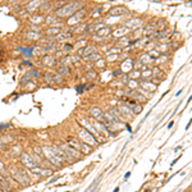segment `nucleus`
Segmentation results:
<instances>
[{
    "mask_svg": "<svg viewBox=\"0 0 192 192\" xmlns=\"http://www.w3.org/2000/svg\"><path fill=\"white\" fill-rule=\"evenodd\" d=\"M82 8V3L81 1H71L64 4L63 7H60L58 10L55 12V15L58 18H67L73 15L77 10H79Z\"/></svg>",
    "mask_w": 192,
    "mask_h": 192,
    "instance_id": "1",
    "label": "nucleus"
},
{
    "mask_svg": "<svg viewBox=\"0 0 192 192\" xmlns=\"http://www.w3.org/2000/svg\"><path fill=\"white\" fill-rule=\"evenodd\" d=\"M42 152H44V156H45V158L55 166H61L63 163L65 161L64 159H61L60 156L53 150L51 146H42Z\"/></svg>",
    "mask_w": 192,
    "mask_h": 192,
    "instance_id": "2",
    "label": "nucleus"
},
{
    "mask_svg": "<svg viewBox=\"0 0 192 192\" xmlns=\"http://www.w3.org/2000/svg\"><path fill=\"white\" fill-rule=\"evenodd\" d=\"M61 148H63L64 154H65V159L68 161H76V160H79L81 158H83V154H82L81 151L72 147V146H69L68 143H67V145H63Z\"/></svg>",
    "mask_w": 192,
    "mask_h": 192,
    "instance_id": "3",
    "label": "nucleus"
},
{
    "mask_svg": "<svg viewBox=\"0 0 192 192\" xmlns=\"http://www.w3.org/2000/svg\"><path fill=\"white\" fill-rule=\"evenodd\" d=\"M78 138L82 141V142L87 143V145H90V146H95V145H97V143H99V140H97V138L95 137L91 132H88V131H87L86 128H83V127L79 129Z\"/></svg>",
    "mask_w": 192,
    "mask_h": 192,
    "instance_id": "4",
    "label": "nucleus"
},
{
    "mask_svg": "<svg viewBox=\"0 0 192 192\" xmlns=\"http://www.w3.org/2000/svg\"><path fill=\"white\" fill-rule=\"evenodd\" d=\"M14 178L17 179V182L20 183L22 186H28V184H31V178L24 169H20V168L17 169V170L14 172Z\"/></svg>",
    "mask_w": 192,
    "mask_h": 192,
    "instance_id": "5",
    "label": "nucleus"
},
{
    "mask_svg": "<svg viewBox=\"0 0 192 192\" xmlns=\"http://www.w3.org/2000/svg\"><path fill=\"white\" fill-rule=\"evenodd\" d=\"M87 9L86 8H83V9H79V10H77L76 13H74L73 15H72L71 18L68 19V24H77V23H81L82 22V19H84V18L87 17Z\"/></svg>",
    "mask_w": 192,
    "mask_h": 192,
    "instance_id": "6",
    "label": "nucleus"
},
{
    "mask_svg": "<svg viewBox=\"0 0 192 192\" xmlns=\"http://www.w3.org/2000/svg\"><path fill=\"white\" fill-rule=\"evenodd\" d=\"M30 172L32 174H35L36 177H49V176H53V173H54V170L53 169H50V168H44V166H38V165H36V166H33V168H31L30 169Z\"/></svg>",
    "mask_w": 192,
    "mask_h": 192,
    "instance_id": "7",
    "label": "nucleus"
},
{
    "mask_svg": "<svg viewBox=\"0 0 192 192\" xmlns=\"http://www.w3.org/2000/svg\"><path fill=\"white\" fill-rule=\"evenodd\" d=\"M19 158H20V161H22V164L26 166V168H28V169H31V168H33V166L37 165V163H36V161L30 156V154H27V152L20 154Z\"/></svg>",
    "mask_w": 192,
    "mask_h": 192,
    "instance_id": "8",
    "label": "nucleus"
},
{
    "mask_svg": "<svg viewBox=\"0 0 192 192\" xmlns=\"http://www.w3.org/2000/svg\"><path fill=\"white\" fill-rule=\"evenodd\" d=\"M124 13H129V10L127 9L125 7H123V5H118V7H114L110 9L109 12V15H112V17H119V15H123Z\"/></svg>",
    "mask_w": 192,
    "mask_h": 192,
    "instance_id": "9",
    "label": "nucleus"
},
{
    "mask_svg": "<svg viewBox=\"0 0 192 192\" xmlns=\"http://www.w3.org/2000/svg\"><path fill=\"white\" fill-rule=\"evenodd\" d=\"M90 114H91L92 119H96V120H102V118H104V112L99 106H92L90 109Z\"/></svg>",
    "mask_w": 192,
    "mask_h": 192,
    "instance_id": "10",
    "label": "nucleus"
},
{
    "mask_svg": "<svg viewBox=\"0 0 192 192\" xmlns=\"http://www.w3.org/2000/svg\"><path fill=\"white\" fill-rule=\"evenodd\" d=\"M142 24H143V22L141 18H135V19H129L125 22V27H128L129 30H137Z\"/></svg>",
    "mask_w": 192,
    "mask_h": 192,
    "instance_id": "11",
    "label": "nucleus"
},
{
    "mask_svg": "<svg viewBox=\"0 0 192 192\" xmlns=\"http://www.w3.org/2000/svg\"><path fill=\"white\" fill-rule=\"evenodd\" d=\"M129 28L125 27V26H122V27H118L115 30L112 31V36L113 37H123V36H127V33L129 32Z\"/></svg>",
    "mask_w": 192,
    "mask_h": 192,
    "instance_id": "12",
    "label": "nucleus"
},
{
    "mask_svg": "<svg viewBox=\"0 0 192 192\" xmlns=\"http://www.w3.org/2000/svg\"><path fill=\"white\" fill-rule=\"evenodd\" d=\"M96 46L95 45H87L84 49H79L78 50V55L79 56H88V55H91V54H94V53H96Z\"/></svg>",
    "mask_w": 192,
    "mask_h": 192,
    "instance_id": "13",
    "label": "nucleus"
},
{
    "mask_svg": "<svg viewBox=\"0 0 192 192\" xmlns=\"http://www.w3.org/2000/svg\"><path fill=\"white\" fill-rule=\"evenodd\" d=\"M42 5V0H32V1L27 3V5H26V10L30 13L35 12L36 9H38V8Z\"/></svg>",
    "mask_w": 192,
    "mask_h": 192,
    "instance_id": "14",
    "label": "nucleus"
},
{
    "mask_svg": "<svg viewBox=\"0 0 192 192\" xmlns=\"http://www.w3.org/2000/svg\"><path fill=\"white\" fill-rule=\"evenodd\" d=\"M141 86H142L143 90H146V91H148V92H154V91H156V88H158V84L151 82V79L150 81H143L142 83H141Z\"/></svg>",
    "mask_w": 192,
    "mask_h": 192,
    "instance_id": "15",
    "label": "nucleus"
},
{
    "mask_svg": "<svg viewBox=\"0 0 192 192\" xmlns=\"http://www.w3.org/2000/svg\"><path fill=\"white\" fill-rule=\"evenodd\" d=\"M41 61H42L44 65L51 67V65L55 64V58H54V55H44L42 59H41Z\"/></svg>",
    "mask_w": 192,
    "mask_h": 192,
    "instance_id": "16",
    "label": "nucleus"
},
{
    "mask_svg": "<svg viewBox=\"0 0 192 192\" xmlns=\"http://www.w3.org/2000/svg\"><path fill=\"white\" fill-rule=\"evenodd\" d=\"M30 20L32 24H41L45 20V17L42 14H32L30 17Z\"/></svg>",
    "mask_w": 192,
    "mask_h": 192,
    "instance_id": "17",
    "label": "nucleus"
},
{
    "mask_svg": "<svg viewBox=\"0 0 192 192\" xmlns=\"http://www.w3.org/2000/svg\"><path fill=\"white\" fill-rule=\"evenodd\" d=\"M128 45H132V42H131V38L128 37V36H123V37H120L119 40L117 41V46H118V48H124V46H128Z\"/></svg>",
    "mask_w": 192,
    "mask_h": 192,
    "instance_id": "18",
    "label": "nucleus"
},
{
    "mask_svg": "<svg viewBox=\"0 0 192 192\" xmlns=\"http://www.w3.org/2000/svg\"><path fill=\"white\" fill-rule=\"evenodd\" d=\"M96 35L100 36L101 38H105L109 35H112V30H110L109 27H102V28H100L99 31H96Z\"/></svg>",
    "mask_w": 192,
    "mask_h": 192,
    "instance_id": "19",
    "label": "nucleus"
},
{
    "mask_svg": "<svg viewBox=\"0 0 192 192\" xmlns=\"http://www.w3.org/2000/svg\"><path fill=\"white\" fill-rule=\"evenodd\" d=\"M67 143H68L69 146H72V147L77 148V150H79V147H81V140H79V138H68V140H67Z\"/></svg>",
    "mask_w": 192,
    "mask_h": 192,
    "instance_id": "20",
    "label": "nucleus"
},
{
    "mask_svg": "<svg viewBox=\"0 0 192 192\" xmlns=\"http://www.w3.org/2000/svg\"><path fill=\"white\" fill-rule=\"evenodd\" d=\"M141 77H142L145 81H150V79L154 77L152 69H143V71L141 72Z\"/></svg>",
    "mask_w": 192,
    "mask_h": 192,
    "instance_id": "21",
    "label": "nucleus"
},
{
    "mask_svg": "<svg viewBox=\"0 0 192 192\" xmlns=\"http://www.w3.org/2000/svg\"><path fill=\"white\" fill-rule=\"evenodd\" d=\"M61 32V28H58V27H49L48 30L45 31V35L46 36H56V35H59V33Z\"/></svg>",
    "mask_w": 192,
    "mask_h": 192,
    "instance_id": "22",
    "label": "nucleus"
},
{
    "mask_svg": "<svg viewBox=\"0 0 192 192\" xmlns=\"http://www.w3.org/2000/svg\"><path fill=\"white\" fill-rule=\"evenodd\" d=\"M44 49L41 48V46H38V45H36V46H32V56H41L42 55L44 56Z\"/></svg>",
    "mask_w": 192,
    "mask_h": 192,
    "instance_id": "23",
    "label": "nucleus"
},
{
    "mask_svg": "<svg viewBox=\"0 0 192 192\" xmlns=\"http://www.w3.org/2000/svg\"><path fill=\"white\" fill-rule=\"evenodd\" d=\"M79 151H81L82 154H90L92 151V146H90V145H87V143H84V142H82L81 141V147H79Z\"/></svg>",
    "mask_w": 192,
    "mask_h": 192,
    "instance_id": "24",
    "label": "nucleus"
},
{
    "mask_svg": "<svg viewBox=\"0 0 192 192\" xmlns=\"http://www.w3.org/2000/svg\"><path fill=\"white\" fill-rule=\"evenodd\" d=\"M0 188H3L4 191H10V188H12L10 184L8 183V181L1 176H0Z\"/></svg>",
    "mask_w": 192,
    "mask_h": 192,
    "instance_id": "25",
    "label": "nucleus"
},
{
    "mask_svg": "<svg viewBox=\"0 0 192 192\" xmlns=\"http://www.w3.org/2000/svg\"><path fill=\"white\" fill-rule=\"evenodd\" d=\"M19 51L26 58H31L32 56V48H19Z\"/></svg>",
    "mask_w": 192,
    "mask_h": 192,
    "instance_id": "26",
    "label": "nucleus"
},
{
    "mask_svg": "<svg viewBox=\"0 0 192 192\" xmlns=\"http://www.w3.org/2000/svg\"><path fill=\"white\" fill-rule=\"evenodd\" d=\"M59 74H61V76H69V74H71V69H69V67H67V65L59 67Z\"/></svg>",
    "mask_w": 192,
    "mask_h": 192,
    "instance_id": "27",
    "label": "nucleus"
},
{
    "mask_svg": "<svg viewBox=\"0 0 192 192\" xmlns=\"http://www.w3.org/2000/svg\"><path fill=\"white\" fill-rule=\"evenodd\" d=\"M141 60H142L143 63H146V64H150V63H152V61H154V58H151L150 54L146 53V54H142V56H141Z\"/></svg>",
    "mask_w": 192,
    "mask_h": 192,
    "instance_id": "28",
    "label": "nucleus"
},
{
    "mask_svg": "<svg viewBox=\"0 0 192 192\" xmlns=\"http://www.w3.org/2000/svg\"><path fill=\"white\" fill-rule=\"evenodd\" d=\"M101 58L100 56V54L97 53H94V54H91V55H88V56H84V59H87V60H90V61H96V60H99V59Z\"/></svg>",
    "mask_w": 192,
    "mask_h": 192,
    "instance_id": "29",
    "label": "nucleus"
},
{
    "mask_svg": "<svg viewBox=\"0 0 192 192\" xmlns=\"http://www.w3.org/2000/svg\"><path fill=\"white\" fill-rule=\"evenodd\" d=\"M26 86H27V87H26V90H24V91L26 92H28V91H33V90H35L36 88V84L35 83H33V82H27V83H26Z\"/></svg>",
    "mask_w": 192,
    "mask_h": 192,
    "instance_id": "30",
    "label": "nucleus"
},
{
    "mask_svg": "<svg viewBox=\"0 0 192 192\" xmlns=\"http://www.w3.org/2000/svg\"><path fill=\"white\" fill-rule=\"evenodd\" d=\"M138 86H140V84H138L137 81H133V79H129V81H128V87H129V88L136 90Z\"/></svg>",
    "mask_w": 192,
    "mask_h": 192,
    "instance_id": "31",
    "label": "nucleus"
},
{
    "mask_svg": "<svg viewBox=\"0 0 192 192\" xmlns=\"http://www.w3.org/2000/svg\"><path fill=\"white\" fill-rule=\"evenodd\" d=\"M44 78H45V81L48 82V83H54V74L46 73L45 76H44Z\"/></svg>",
    "mask_w": 192,
    "mask_h": 192,
    "instance_id": "32",
    "label": "nucleus"
},
{
    "mask_svg": "<svg viewBox=\"0 0 192 192\" xmlns=\"http://www.w3.org/2000/svg\"><path fill=\"white\" fill-rule=\"evenodd\" d=\"M86 76H87V78L88 79H96V77H97V73L95 71H88L86 73Z\"/></svg>",
    "mask_w": 192,
    "mask_h": 192,
    "instance_id": "33",
    "label": "nucleus"
},
{
    "mask_svg": "<svg viewBox=\"0 0 192 192\" xmlns=\"http://www.w3.org/2000/svg\"><path fill=\"white\" fill-rule=\"evenodd\" d=\"M105 64H106V63H105V60H104V59H101V58H100L99 60H96V61H95V65H96V67H99V68H104V67H105Z\"/></svg>",
    "mask_w": 192,
    "mask_h": 192,
    "instance_id": "34",
    "label": "nucleus"
},
{
    "mask_svg": "<svg viewBox=\"0 0 192 192\" xmlns=\"http://www.w3.org/2000/svg\"><path fill=\"white\" fill-rule=\"evenodd\" d=\"M140 76H141V72L140 71H135V72L131 73V79H136V78H138Z\"/></svg>",
    "mask_w": 192,
    "mask_h": 192,
    "instance_id": "35",
    "label": "nucleus"
},
{
    "mask_svg": "<svg viewBox=\"0 0 192 192\" xmlns=\"http://www.w3.org/2000/svg\"><path fill=\"white\" fill-rule=\"evenodd\" d=\"M33 150L36 151V152L38 154V155H41V156H44V152H42V148L40 147V146H35V147H33Z\"/></svg>",
    "mask_w": 192,
    "mask_h": 192,
    "instance_id": "36",
    "label": "nucleus"
},
{
    "mask_svg": "<svg viewBox=\"0 0 192 192\" xmlns=\"http://www.w3.org/2000/svg\"><path fill=\"white\" fill-rule=\"evenodd\" d=\"M76 88H77V91H78V94H81V92L84 91V84H78Z\"/></svg>",
    "mask_w": 192,
    "mask_h": 192,
    "instance_id": "37",
    "label": "nucleus"
},
{
    "mask_svg": "<svg viewBox=\"0 0 192 192\" xmlns=\"http://www.w3.org/2000/svg\"><path fill=\"white\" fill-rule=\"evenodd\" d=\"M4 172H5V165H4V163L0 160V173H4Z\"/></svg>",
    "mask_w": 192,
    "mask_h": 192,
    "instance_id": "38",
    "label": "nucleus"
},
{
    "mask_svg": "<svg viewBox=\"0 0 192 192\" xmlns=\"http://www.w3.org/2000/svg\"><path fill=\"white\" fill-rule=\"evenodd\" d=\"M8 127H10L9 123H5V124H0V129H5V128H8Z\"/></svg>",
    "mask_w": 192,
    "mask_h": 192,
    "instance_id": "39",
    "label": "nucleus"
},
{
    "mask_svg": "<svg viewBox=\"0 0 192 192\" xmlns=\"http://www.w3.org/2000/svg\"><path fill=\"white\" fill-rule=\"evenodd\" d=\"M129 176H131V172H127V173L124 174V179H125V181H127V179L129 178Z\"/></svg>",
    "mask_w": 192,
    "mask_h": 192,
    "instance_id": "40",
    "label": "nucleus"
},
{
    "mask_svg": "<svg viewBox=\"0 0 192 192\" xmlns=\"http://www.w3.org/2000/svg\"><path fill=\"white\" fill-rule=\"evenodd\" d=\"M125 127H127V131H129V132H132V128H131V125L128 124L127 122H125Z\"/></svg>",
    "mask_w": 192,
    "mask_h": 192,
    "instance_id": "41",
    "label": "nucleus"
},
{
    "mask_svg": "<svg viewBox=\"0 0 192 192\" xmlns=\"http://www.w3.org/2000/svg\"><path fill=\"white\" fill-rule=\"evenodd\" d=\"M173 124H174V122H173V120H172V122L168 124V128H172V127H173Z\"/></svg>",
    "mask_w": 192,
    "mask_h": 192,
    "instance_id": "42",
    "label": "nucleus"
},
{
    "mask_svg": "<svg viewBox=\"0 0 192 192\" xmlns=\"http://www.w3.org/2000/svg\"><path fill=\"white\" fill-rule=\"evenodd\" d=\"M191 123H192V119H189V122H188V124H187L186 129H188V128H189V125H191Z\"/></svg>",
    "mask_w": 192,
    "mask_h": 192,
    "instance_id": "43",
    "label": "nucleus"
},
{
    "mask_svg": "<svg viewBox=\"0 0 192 192\" xmlns=\"http://www.w3.org/2000/svg\"><path fill=\"white\" fill-rule=\"evenodd\" d=\"M182 91H183V90H179V91L178 92H177V94H176V96H179V95H181V92Z\"/></svg>",
    "mask_w": 192,
    "mask_h": 192,
    "instance_id": "44",
    "label": "nucleus"
},
{
    "mask_svg": "<svg viewBox=\"0 0 192 192\" xmlns=\"http://www.w3.org/2000/svg\"><path fill=\"white\" fill-rule=\"evenodd\" d=\"M114 192H119V187H118V188H115V189H114Z\"/></svg>",
    "mask_w": 192,
    "mask_h": 192,
    "instance_id": "45",
    "label": "nucleus"
},
{
    "mask_svg": "<svg viewBox=\"0 0 192 192\" xmlns=\"http://www.w3.org/2000/svg\"><path fill=\"white\" fill-rule=\"evenodd\" d=\"M191 100H192V95H191V96H189V99H188V102L191 101Z\"/></svg>",
    "mask_w": 192,
    "mask_h": 192,
    "instance_id": "46",
    "label": "nucleus"
},
{
    "mask_svg": "<svg viewBox=\"0 0 192 192\" xmlns=\"http://www.w3.org/2000/svg\"><path fill=\"white\" fill-rule=\"evenodd\" d=\"M0 1H1V0H0Z\"/></svg>",
    "mask_w": 192,
    "mask_h": 192,
    "instance_id": "47",
    "label": "nucleus"
}]
</instances>
